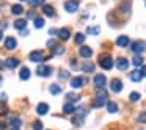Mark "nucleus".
<instances>
[{"label":"nucleus","instance_id":"40","mask_svg":"<svg viewBox=\"0 0 146 130\" xmlns=\"http://www.w3.org/2000/svg\"><path fill=\"white\" fill-rule=\"evenodd\" d=\"M55 46H57V41H54V39H49V41H47V47L54 49Z\"/></svg>","mask_w":146,"mask_h":130},{"label":"nucleus","instance_id":"24","mask_svg":"<svg viewBox=\"0 0 146 130\" xmlns=\"http://www.w3.org/2000/svg\"><path fill=\"white\" fill-rule=\"evenodd\" d=\"M47 111H49V105L47 104H39L38 107H36V113L41 114V116H42V114H46Z\"/></svg>","mask_w":146,"mask_h":130},{"label":"nucleus","instance_id":"30","mask_svg":"<svg viewBox=\"0 0 146 130\" xmlns=\"http://www.w3.org/2000/svg\"><path fill=\"white\" fill-rule=\"evenodd\" d=\"M107 111L108 113H116L118 111V105L115 102H107Z\"/></svg>","mask_w":146,"mask_h":130},{"label":"nucleus","instance_id":"28","mask_svg":"<svg viewBox=\"0 0 146 130\" xmlns=\"http://www.w3.org/2000/svg\"><path fill=\"white\" fill-rule=\"evenodd\" d=\"M74 42H76L77 46H82L83 42H85V35H83V33H77L76 38H74Z\"/></svg>","mask_w":146,"mask_h":130},{"label":"nucleus","instance_id":"10","mask_svg":"<svg viewBox=\"0 0 146 130\" xmlns=\"http://www.w3.org/2000/svg\"><path fill=\"white\" fill-rule=\"evenodd\" d=\"M116 67L119 71H126L127 67H129V60H127V58H123V57L116 58Z\"/></svg>","mask_w":146,"mask_h":130},{"label":"nucleus","instance_id":"36","mask_svg":"<svg viewBox=\"0 0 146 130\" xmlns=\"http://www.w3.org/2000/svg\"><path fill=\"white\" fill-rule=\"evenodd\" d=\"M129 99H130V102H138L140 100V94L138 92H130Z\"/></svg>","mask_w":146,"mask_h":130},{"label":"nucleus","instance_id":"3","mask_svg":"<svg viewBox=\"0 0 146 130\" xmlns=\"http://www.w3.org/2000/svg\"><path fill=\"white\" fill-rule=\"evenodd\" d=\"M145 49H146V42L145 41H140V39H138V41H133L132 44H130V50H132L135 55L143 53Z\"/></svg>","mask_w":146,"mask_h":130},{"label":"nucleus","instance_id":"12","mask_svg":"<svg viewBox=\"0 0 146 130\" xmlns=\"http://www.w3.org/2000/svg\"><path fill=\"white\" fill-rule=\"evenodd\" d=\"M16 46H17V42H16V39H14V38L8 36V38L5 39V47H7L8 50H14V49H16Z\"/></svg>","mask_w":146,"mask_h":130},{"label":"nucleus","instance_id":"29","mask_svg":"<svg viewBox=\"0 0 146 130\" xmlns=\"http://www.w3.org/2000/svg\"><path fill=\"white\" fill-rule=\"evenodd\" d=\"M11 13L19 16V14L24 13V7H21V5H13V7H11Z\"/></svg>","mask_w":146,"mask_h":130},{"label":"nucleus","instance_id":"35","mask_svg":"<svg viewBox=\"0 0 146 130\" xmlns=\"http://www.w3.org/2000/svg\"><path fill=\"white\" fill-rule=\"evenodd\" d=\"M96 97H107V91L104 88H98L96 91Z\"/></svg>","mask_w":146,"mask_h":130},{"label":"nucleus","instance_id":"14","mask_svg":"<svg viewBox=\"0 0 146 130\" xmlns=\"http://www.w3.org/2000/svg\"><path fill=\"white\" fill-rule=\"evenodd\" d=\"M141 79H143V74L140 69H135V71L130 72V80H132V82H140Z\"/></svg>","mask_w":146,"mask_h":130},{"label":"nucleus","instance_id":"11","mask_svg":"<svg viewBox=\"0 0 146 130\" xmlns=\"http://www.w3.org/2000/svg\"><path fill=\"white\" fill-rule=\"evenodd\" d=\"M129 44H130V41H129V38H127L126 35H121L119 38L116 39V46H118V47H121V49L127 47Z\"/></svg>","mask_w":146,"mask_h":130},{"label":"nucleus","instance_id":"18","mask_svg":"<svg viewBox=\"0 0 146 130\" xmlns=\"http://www.w3.org/2000/svg\"><path fill=\"white\" fill-rule=\"evenodd\" d=\"M5 66L10 67V69H14V67L19 66V60H16V58H8V60L5 61Z\"/></svg>","mask_w":146,"mask_h":130},{"label":"nucleus","instance_id":"26","mask_svg":"<svg viewBox=\"0 0 146 130\" xmlns=\"http://www.w3.org/2000/svg\"><path fill=\"white\" fill-rule=\"evenodd\" d=\"M143 61H145V60H143V57H141V55H135V57L132 58V64H133L135 67L143 66Z\"/></svg>","mask_w":146,"mask_h":130},{"label":"nucleus","instance_id":"19","mask_svg":"<svg viewBox=\"0 0 146 130\" xmlns=\"http://www.w3.org/2000/svg\"><path fill=\"white\" fill-rule=\"evenodd\" d=\"M10 125H11V129H19V127L22 125V121H21L19 117L13 116V117H10Z\"/></svg>","mask_w":146,"mask_h":130},{"label":"nucleus","instance_id":"22","mask_svg":"<svg viewBox=\"0 0 146 130\" xmlns=\"http://www.w3.org/2000/svg\"><path fill=\"white\" fill-rule=\"evenodd\" d=\"M14 28H17V30H24L27 27V20L25 19H17V20H14Z\"/></svg>","mask_w":146,"mask_h":130},{"label":"nucleus","instance_id":"33","mask_svg":"<svg viewBox=\"0 0 146 130\" xmlns=\"http://www.w3.org/2000/svg\"><path fill=\"white\" fill-rule=\"evenodd\" d=\"M52 50H54V55H63L64 53V47H61V46H55Z\"/></svg>","mask_w":146,"mask_h":130},{"label":"nucleus","instance_id":"20","mask_svg":"<svg viewBox=\"0 0 146 130\" xmlns=\"http://www.w3.org/2000/svg\"><path fill=\"white\" fill-rule=\"evenodd\" d=\"M69 36H71V32H69L68 28H61V30H58V38H60V39L66 41V39H69Z\"/></svg>","mask_w":146,"mask_h":130},{"label":"nucleus","instance_id":"9","mask_svg":"<svg viewBox=\"0 0 146 130\" xmlns=\"http://www.w3.org/2000/svg\"><path fill=\"white\" fill-rule=\"evenodd\" d=\"M110 89L113 92H121V89H123V82H121L119 79H113L110 82Z\"/></svg>","mask_w":146,"mask_h":130},{"label":"nucleus","instance_id":"34","mask_svg":"<svg viewBox=\"0 0 146 130\" xmlns=\"http://www.w3.org/2000/svg\"><path fill=\"white\" fill-rule=\"evenodd\" d=\"M137 121H138L140 124H146V111H141V113L138 114V117H137Z\"/></svg>","mask_w":146,"mask_h":130},{"label":"nucleus","instance_id":"32","mask_svg":"<svg viewBox=\"0 0 146 130\" xmlns=\"http://www.w3.org/2000/svg\"><path fill=\"white\" fill-rule=\"evenodd\" d=\"M99 32H101L99 27H88L86 28V33H90V35H99Z\"/></svg>","mask_w":146,"mask_h":130},{"label":"nucleus","instance_id":"44","mask_svg":"<svg viewBox=\"0 0 146 130\" xmlns=\"http://www.w3.org/2000/svg\"><path fill=\"white\" fill-rule=\"evenodd\" d=\"M141 74H143V77H146V66L141 67Z\"/></svg>","mask_w":146,"mask_h":130},{"label":"nucleus","instance_id":"1","mask_svg":"<svg viewBox=\"0 0 146 130\" xmlns=\"http://www.w3.org/2000/svg\"><path fill=\"white\" fill-rule=\"evenodd\" d=\"M86 114H88V110H86V108H79V110H76L74 117H72V124H76V125H82L83 117H85Z\"/></svg>","mask_w":146,"mask_h":130},{"label":"nucleus","instance_id":"48","mask_svg":"<svg viewBox=\"0 0 146 130\" xmlns=\"http://www.w3.org/2000/svg\"><path fill=\"white\" fill-rule=\"evenodd\" d=\"M11 130H19V129H11Z\"/></svg>","mask_w":146,"mask_h":130},{"label":"nucleus","instance_id":"6","mask_svg":"<svg viewBox=\"0 0 146 130\" xmlns=\"http://www.w3.org/2000/svg\"><path fill=\"white\" fill-rule=\"evenodd\" d=\"M36 75L39 77H50L52 75V67L50 66H39L36 69Z\"/></svg>","mask_w":146,"mask_h":130},{"label":"nucleus","instance_id":"38","mask_svg":"<svg viewBox=\"0 0 146 130\" xmlns=\"http://www.w3.org/2000/svg\"><path fill=\"white\" fill-rule=\"evenodd\" d=\"M58 77H60V80H66V79H69V72H68V71H61V72L58 74Z\"/></svg>","mask_w":146,"mask_h":130},{"label":"nucleus","instance_id":"2","mask_svg":"<svg viewBox=\"0 0 146 130\" xmlns=\"http://www.w3.org/2000/svg\"><path fill=\"white\" fill-rule=\"evenodd\" d=\"M99 66L105 71H110L113 67V60H111L110 55H101L99 57Z\"/></svg>","mask_w":146,"mask_h":130},{"label":"nucleus","instance_id":"23","mask_svg":"<svg viewBox=\"0 0 146 130\" xmlns=\"http://www.w3.org/2000/svg\"><path fill=\"white\" fill-rule=\"evenodd\" d=\"M80 100V96L74 94V92H68L66 94V102H69V104H74V102H79Z\"/></svg>","mask_w":146,"mask_h":130},{"label":"nucleus","instance_id":"39","mask_svg":"<svg viewBox=\"0 0 146 130\" xmlns=\"http://www.w3.org/2000/svg\"><path fill=\"white\" fill-rule=\"evenodd\" d=\"M33 130H42L41 121H36V122H33Z\"/></svg>","mask_w":146,"mask_h":130},{"label":"nucleus","instance_id":"27","mask_svg":"<svg viewBox=\"0 0 146 130\" xmlns=\"http://www.w3.org/2000/svg\"><path fill=\"white\" fill-rule=\"evenodd\" d=\"M19 77H21V80H29L30 79V69L29 67H22L21 72H19Z\"/></svg>","mask_w":146,"mask_h":130},{"label":"nucleus","instance_id":"45","mask_svg":"<svg viewBox=\"0 0 146 130\" xmlns=\"http://www.w3.org/2000/svg\"><path fill=\"white\" fill-rule=\"evenodd\" d=\"M3 129H5V124L2 122V121H0V130H3Z\"/></svg>","mask_w":146,"mask_h":130},{"label":"nucleus","instance_id":"4","mask_svg":"<svg viewBox=\"0 0 146 130\" xmlns=\"http://www.w3.org/2000/svg\"><path fill=\"white\" fill-rule=\"evenodd\" d=\"M30 61H33V63H42V61H46L47 58L44 57V53H42L41 50H35L30 53Z\"/></svg>","mask_w":146,"mask_h":130},{"label":"nucleus","instance_id":"13","mask_svg":"<svg viewBox=\"0 0 146 130\" xmlns=\"http://www.w3.org/2000/svg\"><path fill=\"white\" fill-rule=\"evenodd\" d=\"M91 55H93L91 47H86V46H82V47H80V57L82 58H90Z\"/></svg>","mask_w":146,"mask_h":130},{"label":"nucleus","instance_id":"21","mask_svg":"<svg viewBox=\"0 0 146 130\" xmlns=\"http://www.w3.org/2000/svg\"><path fill=\"white\" fill-rule=\"evenodd\" d=\"M63 111L66 114H74V113H76V107H74V104L66 102V104H64V107H63Z\"/></svg>","mask_w":146,"mask_h":130},{"label":"nucleus","instance_id":"37","mask_svg":"<svg viewBox=\"0 0 146 130\" xmlns=\"http://www.w3.org/2000/svg\"><path fill=\"white\" fill-rule=\"evenodd\" d=\"M30 5L32 7H42L44 5V0H30Z\"/></svg>","mask_w":146,"mask_h":130},{"label":"nucleus","instance_id":"5","mask_svg":"<svg viewBox=\"0 0 146 130\" xmlns=\"http://www.w3.org/2000/svg\"><path fill=\"white\" fill-rule=\"evenodd\" d=\"M85 83H88V80H86L85 77H74V79H71V86H72L74 89L82 88Z\"/></svg>","mask_w":146,"mask_h":130},{"label":"nucleus","instance_id":"16","mask_svg":"<svg viewBox=\"0 0 146 130\" xmlns=\"http://www.w3.org/2000/svg\"><path fill=\"white\" fill-rule=\"evenodd\" d=\"M82 71H83V72H86V74L94 72V64H93L91 61H85V63H83V66H82Z\"/></svg>","mask_w":146,"mask_h":130},{"label":"nucleus","instance_id":"15","mask_svg":"<svg viewBox=\"0 0 146 130\" xmlns=\"http://www.w3.org/2000/svg\"><path fill=\"white\" fill-rule=\"evenodd\" d=\"M42 13H44L46 16H49V17L55 16V10H54V7H50V5H42Z\"/></svg>","mask_w":146,"mask_h":130},{"label":"nucleus","instance_id":"7","mask_svg":"<svg viewBox=\"0 0 146 130\" xmlns=\"http://www.w3.org/2000/svg\"><path fill=\"white\" fill-rule=\"evenodd\" d=\"M94 85H96V88H104L105 86V83H107V79H105V75L104 74H96L94 75Z\"/></svg>","mask_w":146,"mask_h":130},{"label":"nucleus","instance_id":"41","mask_svg":"<svg viewBox=\"0 0 146 130\" xmlns=\"http://www.w3.org/2000/svg\"><path fill=\"white\" fill-rule=\"evenodd\" d=\"M21 35H22V36H27V35H29V30H27V28L21 30Z\"/></svg>","mask_w":146,"mask_h":130},{"label":"nucleus","instance_id":"47","mask_svg":"<svg viewBox=\"0 0 146 130\" xmlns=\"http://www.w3.org/2000/svg\"><path fill=\"white\" fill-rule=\"evenodd\" d=\"M5 67V63H2V61H0V69H3Z\"/></svg>","mask_w":146,"mask_h":130},{"label":"nucleus","instance_id":"31","mask_svg":"<svg viewBox=\"0 0 146 130\" xmlns=\"http://www.w3.org/2000/svg\"><path fill=\"white\" fill-rule=\"evenodd\" d=\"M33 25H35V28H41V27L44 25V19H42V17H35Z\"/></svg>","mask_w":146,"mask_h":130},{"label":"nucleus","instance_id":"49","mask_svg":"<svg viewBox=\"0 0 146 130\" xmlns=\"http://www.w3.org/2000/svg\"><path fill=\"white\" fill-rule=\"evenodd\" d=\"M19 2H25V0H19Z\"/></svg>","mask_w":146,"mask_h":130},{"label":"nucleus","instance_id":"46","mask_svg":"<svg viewBox=\"0 0 146 130\" xmlns=\"http://www.w3.org/2000/svg\"><path fill=\"white\" fill-rule=\"evenodd\" d=\"M2 39H3V32L0 30V41H2Z\"/></svg>","mask_w":146,"mask_h":130},{"label":"nucleus","instance_id":"25","mask_svg":"<svg viewBox=\"0 0 146 130\" xmlns=\"http://www.w3.org/2000/svg\"><path fill=\"white\" fill-rule=\"evenodd\" d=\"M49 91H50V94L57 96V94H60V92H61V86L58 85V83H52L50 88H49Z\"/></svg>","mask_w":146,"mask_h":130},{"label":"nucleus","instance_id":"42","mask_svg":"<svg viewBox=\"0 0 146 130\" xmlns=\"http://www.w3.org/2000/svg\"><path fill=\"white\" fill-rule=\"evenodd\" d=\"M0 100H2V102H7V94H2V96H0Z\"/></svg>","mask_w":146,"mask_h":130},{"label":"nucleus","instance_id":"43","mask_svg":"<svg viewBox=\"0 0 146 130\" xmlns=\"http://www.w3.org/2000/svg\"><path fill=\"white\" fill-rule=\"evenodd\" d=\"M49 33H50V35H55V33H58V30H55V28H50V30H49Z\"/></svg>","mask_w":146,"mask_h":130},{"label":"nucleus","instance_id":"8","mask_svg":"<svg viewBox=\"0 0 146 130\" xmlns=\"http://www.w3.org/2000/svg\"><path fill=\"white\" fill-rule=\"evenodd\" d=\"M77 8H79V0H69V2H66L64 3V10L68 11V13H76Z\"/></svg>","mask_w":146,"mask_h":130},{"label":"nucleus","instance_id":"50","mask_svg":"<svg viewBox=\"0 0 146 130\" xmlns=\"http://www.w3.org/2000/svg\"><path fill=\"white\" fill-rule=\"evenodd\" d=\"M0 83H2V77H0Z\"/></svg>","mask_w":146,"mask_h":130},{"label":"nucleus","instance_id":"17","mask_svg":"<svg viewBox=\"0 0 146 130\" xmlns=\"http://www.w3.org/2000/svg\"><path fill=\"white\" fill-rule=\"evenodd\" d=\"M107 104V97H96L94 100H93V107L98 108V107H104V105Z\"/></svg>","mask_w":146,"mask_h":130}]
</instances>
